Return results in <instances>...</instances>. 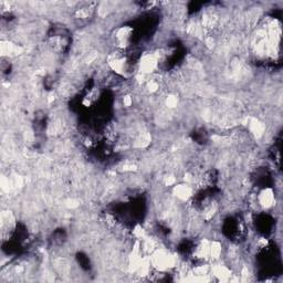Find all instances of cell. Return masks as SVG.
I'll return each instance as SVG.
<instances>
[{"label": "cell", "instance_id": "6da1fadb", "mask_svg": "<svg viewBox=\"0 0 283 283\" xmlns=\"http://www.w3.org/2000/svg\"><path fill=\"white\" fill-rule=\"evenodd\" d=\"M276 202V196L272 188L267 187L261 189L258 196H256V203L262 208V209H270Z\"/></svg>", "mask_w": 283, "mask_h": 283}, {"label": "cell", "instance_id": "7a4b0ae2", "mask_svg": "<svg viewBox=\"0 0 283 283\" xmlns=\"http://www.w3.org/2000/svg\"><path fill=\"white\" fill-rule=\"evenodd\" d=\"M175 196L181 201H187L193 197V188L189 184H178L172 187Z\"/></svg>", "mask_w": 283, "mask_h": 283}]
</instances>
